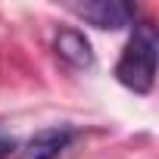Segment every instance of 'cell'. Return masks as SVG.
<instances>
[{"instance_id":"6da1fadb","label":"cell","mask_w":159,"mask_h":159,"mask_svg":"<svg viewBox=\"0 0 159 159\" xmlns=\"http://www.w3.org/2000/svg\"><path fill=\"white\" fill-rule=\"evenodd\" d=\"M156 53H159V38L153 22L134 25V34L125 44L122 59L116 62V78L134 94H150L156 81Z\"/></svg>"},{"instance_id":"7a4b0ae2","label":"cell","mask_w":159,"mask_h":159,"mask_svg":"<svg viewBox=\"0 0 159 159\" xmlns=\"http://www.w3.org/2000/svg\"><path fill=\"white\" fill-rule=\"evenodd\" d=\"M72 10L84 22H91L97 28H109V31L128 28L137 19V7L125 3V0H91V3H75Z\"/></svg>"},{"instance_id":"3957f363","label":"cell","mask_w":159,"mask_h":159,"mask_svg":"<svg viewBox=\"0 0 159 159\" xmlns=\"http://www.w3.org/2000/svg\"><path fill=\"white\" fill-rule=\"evenodd\" d=\"M53 47H56V56L62 62H69L72 69H91L94 66V47H91V41L81 31H75V28H62L56 34Z\"/></svg>"},{"instance_id":"277c9868","label":"cell","mask_w":159,"mask_h":159,"mask_svg":"<svg viewBox=\"0 0 159 159\" xmlns=\"http://www.w3.org/2000/svg\"><path fill=\"white\" fill-rule=\"evenodd\" d=\"M72 137H75L72 128H44L25 143L22 159H56L72 143Z\"/></svg>"},{"instance_id":"5b68a950","label":"cell","mask_w":159,"mask_h":159,"mask_svg":"<svg viewBox=\"0 0 159 159\" xmlns=\"http://www.w3.org/2000/svg\"><path fill=\"white\" fill-rule=\"evenodd\" d=\"M13 150H16V140H13V137H7V134H0V159H7Z\"/></svg>"}]
</instances>
